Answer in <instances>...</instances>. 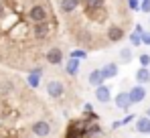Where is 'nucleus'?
I'll return each mask as SVG.
<instances>
[{
    "label": "nucleus",
    "mask_w": 150,
    "mask_h": 138,
    "mask_svg": "<svg viewBox=\"0 0 150 138\" xmlns=\"http://www.w3.org/2000/svg\"><path fill=\"white\" fill-rule=\"evenodd\" d=\"M142 45H150V33H142Z\"/></svg>",
    "instance_id": "bb28decb"
},
{
    "label": "nucleus",
    "mask_w": 150,
    "mask_h": 138,
    "mask_svg": "<svg viewBox=\"0 0 150 138\" xmlns=\"http://www.w3.org/2000/svg\"><path fill=\"white\" fill-rule=\"evenodd\" d=\"M2 16H4V6L0 4V18H2Z\"/></svg>",
    "instance_id": "c85d7f7f"
},
{
    "label": "nucleus",
    "mask_w": 150,
    "mask_h": 138,
    "mask_svg": "<svg viewBox=\"0 0 150 138\" xmlns=\"http://www.w3.org/2000/svg\"><path fill=\"white\" fill-rule=\"evenodd\" d=\"M51 31H53V26H51V23H35V26H33V35H35V39H39V41H43V39H47L51 35Z\"/></svg>",
    "instance_id": "f03ea898"
},
{
    "label": "nucleus",
    "mask_w": 150,
    "mask_h": 138,
    "mask_svg": "<svg viewBox=\"0 0 150 138\" xmlns=\"http://www.w3.org/2000/svg\"><path fill=\"white\" fill-rule=\"evenodd\" d=\"M85 126L81 128V126H71V130H69V134H67V138H83L85 136Z\"/></svg>",
    "instance_id": "a211bd4d"
},
{
    "label": "nucleus",
    "mask_w": 150,
    "mask_h": 138,
    "mask_svg": "<svg viewBox=\"0 0 150 138\" xmlns=\"http://www.w3.org/2000/svg\"><path fill=\"white\" fill-rule=\"evenodd\" d=\"M28 18L35 23H45V21H49V8L45 6V4H33L30 8H28Z\"/></svg>",
    "instance_id": "f257e3e1"
},
{
    "label": "nucleus",
    "mask_w": 150,
    "mask_h": 138,
    "mask_svg": "<svg viewBox=\"0 0 150 138\" xmlns=\"http://www.w3.org/2000/svg\"><path fill=\"white\" fill-rule=\"evenodd\" d=\"M116 108L122 110V112H128L132 108V100H130V93L128 92H120L116 95Z\"/></svg>",
    "instance_id": "423d86ee"
},
{
    "label": "nucleus",
    "mask_w": 150,
    "mask_h": 138,
    "mask_svg": "<svg viewBox=\"0 0 150 138\" xmlns=\"http://www.w3.org/2000/svg\"><path fill=\"white\" fill-rule=\"evenodd\" d=\"M136 33H140V35L144 33V28H142V24H136Z\"/></svg>",
    "instance_id": "cd10ccee"
},
{
    "label": "nucleus",
    "mask_w": 150,
    "mask_h": 138,
    "mask_svg": "<svg viewBox=\"0 0 150 138\" xmlns=\"http://www.w3.org/2000/svg\"><path fill=\"white\" fill-rule=\"evenodd\" d=\"M79 4H81V0H61L59 2V10L63 14H71V12H75L79 8Z\"/></svg>",
    "instance_id": "9d476101"
},
{
    "label": "nucleus",
    "mask_w": 150,
    "mask_h": 138,
    "mask_svg": "<svg viewBox=\"0 0 150 138\" xmlns=\"http://www.w3.org/2000/svg\"><path fill=\"white\" fill-rule=\"evenodd\" d=\"M47 93H49L53 100H59V97L65 93V85H63V81H59V79H51L49 83H47Z\"/></svg>",
    "instance_id": "7ed1b4c3"
},
{
    "label": "nucleus",
    "mask_w": 150,
    "mask_h": 138,
    "mask_svg": "<svg viewBox=\"0 0 150 138\" xmlns=\"http://www.w3.org/2000/svg\"><path fill=\"white\" fill-rule=\"evenodd\" d=\"M134 128H136V132H140V134H150V118L146 114L140 116V118L136 120Z\"/></svg>",
    "instance_id": "9b49d317"
},
{
    "label": "nucleus",
    "mask_w": 150,
    "mask_h": 138,
    "mask_svg": "<svg viewBox=\"0 0 150 138\" xmlns=\"http://www.w3.org/2000/svg\"><path fill=\"white\" fill-rule=\"evenodd\" d=\"M71 57H77V59H85V57H87V51H85V49H75V51H71Z\"/></svg>",
    "instance_id": "5701e85b"
},
{
    "label": "nucleus",
    "mask_w": 150,
    "mask_h": 138,
    "mask_svg": "<svg viewBox=\"0 0 150 138\" xmlns=\"http://www.w3.org/2000/svg\"><path fill=\"white\" fill-rule=\"evenodd\" d=\"M30 130H33V134L39 138H45L51 134V124L49 122H45V120H39V122H35L33 126H30Z\"/></svg>",
    "instance_id": "39448f33"
},
{
    "label": "nucleus",
    "mask_w": 150,
    "mask_h": 138,
    "mask_svg": "<svg viewBox=\"0 0 150 138\" xmlns=\"http://www.w3.org/2000/svg\"><path fill=\"white\" fill-rule=\"evenodd\" d=\"M81 2H83V8L87 10V14H93L96 10H101L105 0H81Z\"/></svg>",
    "instance_id": "ddd939ff"
},
{
    "label": "nucleus",
    "mask_w": 150,
    "mask_h": 138,
    "mask_svg": "<svg viewBox=\"0 0 150 138\" xmlns=\"http://www.w3.org/2000/svg\"><path fill=\"white\" fill-rule=\"evenodd\" d=\"M130 100H132V104H140L144 97H146V87L142 85V83H138V85H134L132 90H130Z\"/></svg>",
    "instance_id": "6e6552de"
},
{
    "label": "nucleus",
    "mask_w": 150,
    "mask_h": 138,
    "mask_svg": "<svg viewBox=\"0 0 150 138\" xmlns=\"http://www.w3.org/2000/svg\"><path fill=\"white\" fill-rule=\"evenodd\" d=\"M130 43H132V47H138V45H142V35L134 31V33L130 35Z\"/></svg>",
    "instance_id": "412c9836"
},
{
    "label": "nucleus",
    "mask_w": 150,
    "mask_h": 138,
    "mask_svg": "<svg viewBox=\"0 0 150 138\" xmlns=\"http://www.w3.org/2000/svg\"><path fill=\"white\" fill-rule=\"evenodd\" d=\"M45 59H47L49 65H61V61H63V49L61 47H51L49 51H47V55H45Z\"/></svg>",
    "instance_id": "20e7f679"
},
{
    "label": "nucleus",
    "mask_w": 150,
    "mask_h": 138,
    "mask_svg": "<svg viewBox=\"0 0 150 138\" xmlns=\"http://www.w3.org/2000/svg\"><path fill=\"white\" fill-rule=\"evenodd\" d=\"M140 4H142V0H128V6L132 10H140Z\"/></svg>",
    "instance_id": "393cba45"
},
{
    "label": "nucleus",
    "mask_w": 150,
    "mask_h": 138,
    "mask_svg": "<svg viewBox=\"0 0 150 138\" xmlns=\"http://www.w3.org/2000/svg\"><path fill=\"white\" fill-rule=\"evenodd\" d=\"M96 100L100 102V104H108L110 100H112V90L105 85V83H101L96 87Z\"/></svg>",
    "instance_id": "1a4fd4ad"
},
{
    "label": "nucleus",
    "mask_w": 150,
    "mask_h": 138,
    "mask_svg": "<svg viewBox=\"0 0 150 138\" xmlns=\"http://www.w3.org/2000/svg\"><path fill=\"white\" fill-rule=\"evenodd\" d=\"M98 134H101V128H100V124H93V126H91V128H89V130L85 132V136H87V138H96Z\"/></svg>",
    "instance_id": "aec40b11"
},
{
    "label": "nucleus",
    "mask_w": 150,
    "mask_h": 138,
    "mask_svg": "<svg viewBox=\"0 0 150 138\" xmlns=\"http://www.w3.org/2000/svg\"><path fill=\"white\" fill-rule=\"evenodd\" d=\"M122 39H124V28H122L120 24L108 26V41H110V43H118V41H122Z\"/></svg>",
    "instance_id": "0eeeda50"
},
{
    "label": "nucleus",
    "mask_w": 150,
    "mask_h": 138,
    "mask_svg": "<svg viewBox=\"0 0 150 138\" xmlns=\"http://www.w3.org/2000/svg\"><path fill=\"white\" fill-rule=\"evenodd\" d=\"M65 71H67V75H77V71H79V59L69 55L67 65H65Z\"/></svg>",
    "instance_id": "2eb2a0df"
},
{
    "label": "nucleus",
    "mask_w": 150,
    "mask_h": 138,
    "mask_svg": "<svg viewBox=\"0 0 150 138\" xmlns=\"http://www.w3.org/2000/svg\"><path fill=\"white\" fill-rule=\"evenodd\" d=\"M103 75H105V79H114L116 75H118V71H120V67H118V63H108V65H103Z\"/></svg>",
    "instance_id": "dca6fc26"
},
{
    "label": "nucleus",
    "mask_w": 150,
    "mask_h": 138,
    "mask_svg": "<svg viewBox=\"0 0 150 138\" xmlns=\"http://www.w3.org/2000/svg\"><path fill=\"white\" fill-rule=\"evenodd\" d=\"M140 12H150V0H142V4H140Z\"/></svg>",
    "instance_id": "a878e982"
},
{
    "label": "nucleus",
    "mask_w": 150,
    "mask_h": 138,
    "mask_svg": "<svg viewBox=\"0 0 150 138\" xmlns=\"http://www.w3.org/2000/svg\"><path fill=\"white\" fill-rule=\"evenodd\" d=\"M0 90H2L4 93H6V92H10V90H12V81H8V79H4V81L0 83Z\"/></svg>",
    "instance_id": "b1692460"
},
{
    "label": "nucleus",
    "mask_w": 150,
    "mask_h": 138,
    "mask_svg": "<svg viewBox=\"0 0 150 138\" xmlns=\"http://www.w3.org/2000/svg\"><path fill=\"white\" fill-rule=\"evenodd\" d=\"M120 61H122V63H130V61H132V47L120 49Z\"/></svg>",
    "instance_id": "6ab92c4d"
},
{
    "label": "nucleus",
    "mask_w": 150,
    "mask_h": 138,
    "mask_svg": "<svg viewBox=\"0 0 150 138\" xmlns=\"http://www.w3.org/2000/svg\"><path fill=\"white\" fill-rule=\"evenodd\" d=\"M87 81H89V85H93V87H98V85H101V83L105 81V75H103V69H93V71L89 73V77H87Z\"/></svg>",
    "instance_id": "f8f14e48"
},
{
    "label": "nucleus",
    "mask_w": 150,
    "mask_h": 138,
    "mask_svg": "<svg viewBox=\"0 0 150 138\" xmlns=\"http://www.w3.org/2000/svg\"><path fill=\"white\" fill-rule=\"evenodd\" d=\"M138 61H140L142 67H150V55H148V53H142V55L138 57Z\"/></svg>",
    "instance_id": "4be33fe9"
},
{
    "label": "nucleus",
    "mask_w": 150,
    "mask_h": 138,
    "mask_svg": "<svg viewBox=\"0 0 150 138\" xmlns=\"http://www.w3.org/2000/svg\"><path fill=\"white\" fill-rule=\"evenodd\" d=\"M136 81L142 83V85L150 83V67H140L138 69V71H136Z\"/></svg>",
    "instance_id": "4468645a"
},
{
    "label": "nucleus",
    "mask_w": 150,
    "mask_h": 138,
    "mask_svg": "<svg viewBox=\"0 0 150 138\" xmlns=\"http://www.w3.org/2000/svg\"><path fill=\"white\" fill-rule=\"evenodd\" d=\"M41 75H43V69H35V71H30V73H28V85H30V87H37L39 81H41Z\"/></svg>",
    "instance_id": "f3484780"
},
{
    "label": "nucleus",
    "mask_w": 150,
    "mask_h": 138,
    "mask_svg": "<svg viewBox=\"0 0 150 138\" xmlns=\"http://www.w3.org/2000/svg\"><path fill=\"white\" fill-rule=\"evenodd\" d=\"M146 116H148V118H150V108H146Z\"/></svg>",
    "instance_id": "c756f323"
}]
</instances>
